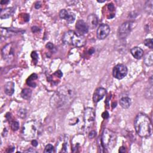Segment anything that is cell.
Masks as SVG:
<instances>
[{
	"mask_svg": "<svg viewBox=\"0 0 153 153\" xmlns=\"http://www.w3.org/2000/svg\"><path fill=\"white\" fill-rule=\"evenodd\" d=\"M75 90L70 84H65L57 88L50 100V106L54 109L66 108L75 98Z\"/></svg>",
	"mask_w": 153,
	"mask_h": 153,
	"instance_id": "obj_1",
	"label": "cell"
},
{
	"mask_svg": "<svg viewBox=\"0 0 153 153\" xmlns=\"http://www.w3.org/2000/svg\"><path fill=\"white\" fill-rule=\"evenodd\" d=\"M134 127L137 134L141 137H148L152 134V124L149 118L145 114L139 113L134 121Z\"/></svg>",
	"mask_w": 153,
	"mask_h": 153,
	"instance_id": "obj_2",
	"label": "cell"
},
{
	"mask_svg": "<svg viewBox=\"0 0 153 153\" xmlns=\"http://www.w3.org/2000/svg\"><path fill=\"white\" fill-rule=\"evenodd\" d=\"M42 126L37 121L30 120L24 124L22 128L23 137L26 140H32L42 133Z\"/></svg>",
	"mask_w": 153,
	"mask_h": 153,
	"instance_id": "obj_3",
	"label": "cell"
},
{
	"mask_svg": "<svg viewBox=\"0 0 153 153\" xmlns=\"http://www.w3.org/2000/svg\"><path fill=\"white\" fill-rule=\"evenodd\" d=\"M65 44L81 47L85 45L86 40L83 35H81L73 30H69L65 33L62 38Z\"/></svg>",
	"mask_w": 153,
	"mask_h": 153,
	"instance_id": "obj_4",
	"label": "cell"
},
{
	"mask_svg": "<svg viewBox=\"0 0 153 153\" xmlns=\"http://www.w3.org/2000/svg\"><path fill=\"white\" fill-rule=\"evenodd\" d=\"M117 135L112 130L105 128L101 136V143L102 146L108 150H112L116 145Z\"/></svg>",
	"mask_w": 153,
	"mask_h": 153,
	"instance_id": "obj_5",
	"label": "cell"
},
{
	"mask_svg": "<svg viewBox=\"0 0 153 153\" xmlns=\"http://www.w3.org/2000/svg\"><path fill=\"white\" fill-rule=\"evenodd\" d=\"M55 152H69L72 151L69 142V137L68 135L63 134L57 139Z\"/></svg>",
	"mask_w": 153,
	"mask_h": 153,
	"instance_id": "obj_6",
	"label": "cell"
},
{
	"mask_svg": "<svg viewBox=\"0 0 153 153\" xmlns=\"http://www.w3.org/2000/svg\"><path fill=\"white\" fill-rule=\"evenodd\" d=\"M136 26L135 22H126L121 25L118 28V36L120 38L123 39L127 37L131 31Z\"/></svg>",
	"mask_w": 153,
	"mask_h": 153,
	"instance_id": "obj_7",
	"label": "cell"
},
{
	"mask_svg": "<svg viewBox=\"0 0 153 153\" xmlns=\"http://www.w3.org/2000/svg\"><path fill=\"white\" fill-rule=\"evenodd\" d=\"M95 120V112L93 108H87L84 112V123L85 128L91 127Z\"/></svg>",
	"mask_w": 153,
	"mask_h": 153,
	"instance_id": "obj_8",
	"label": "cell"
},
{
	"mask_svg": "<svg viewBox=\"0 0 153 153\" xmlns=\"http://www.w3.org/2000/svg\"><path fill=\"white\" fill-rule=\"evenodd\" d=\"M127 74V68L126 66L123 64H118L114 66L112 70L113 76L118 79H121L124 78Z\"/></svg>",
	"mask_w": 153,
	"mask_h": 153,
	"instance_id": "obj_9",
	"label": "cell"
},
{
	"mask_svg": "<svg viewBox=\"0 0 153 153\" xmlns=\"http://www.w3.org/2000/svg\"><path fill=\"white\" fill-rule=\"evenodd\" d=\"M2 56L4 60L10 61L14 56V48L13 43L8 44L2 49Z\"/></svg>",
	"mask_w": 153,
	"mask_h": 153,
	"instance_id": "obj_10",
	"label": "cell"
},
{
	"mask_svg": "<svg viewBox=\"0 0 153 153\" xmlns=\"http://www.w3.org/2000/svg\"><path fill=\"white\" fill-rule=\"evenodd\" d=\"M84 135L79 134L74 136L72 139V151L74 152H78V149L84 145Z\"/></svg>",
	"mask_w": 153,
	"mask_h": 153,
	"instance_id": "obj_11",
	"label": "cell"
},
{
	"mask_svg": "<svg viewBox=\"0 0 153 153\" xmlns=\"http://www.w3.org/2000/svg\"><path fill=\"white\" fill-rule=\"evenodd\" d=\"M110 32V27L106 24H102L97 30V37L99 39L106 38Z\"/></svg>",
	"mask_w": 153,
	"mask_h": 153,
	"instance_id": "obj_12",
	"label": "cell"
},
{
	"mask_svg": "<svg viewBox=\"0 0 153 153\" xmlns=\"http://www.w3.org/2000/svg\"><path fill=\"white\" fill-rule=\"evenodd\" d=\"M75 28L76 30V33L81 35H83L87 33L88 30V27L87 26V24L81 20H78L76 22V23L75 25Z\"/></svg>",
	"mask_w": 153,
	"mask_h": 153,
	"instance_id": "obj_13",
	"label": "cell"
},
{
	"mask_svg": "<svg viewBox=\"0 0 153 153\" xmlns=\"http://www.w3.org/2000/svg\"><path fill=\"white\" fill-rule=\"evenodd\" d=\"M59 17L60 19H65L69 23H73L75 19V14L73 13L69 12L65 9H63L60 11Z\"/></svg>",
	"mask_w": 153,
	"mask_h": 153,
	"instance_id": "obj_14",
	"label": "cell"
},
{
	"mask_svg": "<svg viewBox=\"0 0 153 153\" xmlns=\"http://www.w3.org/2000/svg\"><path fill=\"white\" fill-rule=\"evenodd\" d=\"M106 93V91L104 88L99 87L97 88L93 94V100L94 103L99 102L100 100H102Z\"/></svg>",
	"mask_w": 153,
	"mask_h": 153,
	"instance_id": "obj_15",
	"label": "cell"
},
{
	"mask_svg": "<svg viewBox=\"0 0 153 153\" xmlns=\"http://www.w3.org/2000/svg\"><path fill=\"white\" fill-rule=\"evenodd\" d=\"M87 24L88 28L91 29H95L98 24V19L97 16L94 14H90L87 17Z\"/></svg>",
	"mask_w": 153,
	"mask_h": 153,
	"instance_id": "obj_16",
	"label": "cell"
},
{
	"mask_svg": "<svg viewBox=\"0 0 153 153\" xmlns=\"http://www.w3.org/2000/svg\"><path fill=\"white\" fill-rule=\"evenodd\" d=\"M14 12V9L13 7H8L1 10L0 17L2 19H5L10 17L13 15Z\"/></svg>",
	"mask_w": 153,
	"mask_h": 153,
	"instance_id": "obj_17",
	"label": "cell"
},
{
	"mask_svg": "<svg viewBox=\"0 0 153 153\" xmlns=\"http://www.w3.org/2000/svg\"><path fill=\"white\" fill-rule=\"evenodd\" d=\"M130 53L132 56L136 59H141L143 55V50L138 47H133L130 50Z\"/></svg>",
	"mask_w": 153,
	"mask_h": 153,
	"instance_id": "obj_18",
	"label": "cell"
},
{
	"mask_svg": "<svg viewBox=\"0 0 153 153\" xmlns=\"http://www.w3.org/2000/svg\"><path fill=\"white\" fill-rule=\"evenodd\" d=\"M14 91V84L11 81L7 82L4 85V92L8 96H11Z\"/></svg>",
	"mask_w": 153,
	"mask_h": 153,
	"instance_id": "obj_19",
	"label": "cell"
},
{
	"mask_svg": "<svg viewBox=\"0 0 153 153\" xmlns=\"http://www.w3.org/2000/svg\"><path fill=\"white\" fill-rule=\"evenodd\" d=\"M144 63L148 66H151L153 64V52L152 51L146 54L144 57Z\"/></svg>",
	"mask_w": 153,
	"mask_h": 153,
	"instance_id": "obj_20",
	"label": "cell"
},
{
	"mask_svg": "<svg viewBox=\"0 0 153 153\" xmlns=\"http://www.w3.org/2000/svg\"><path fill=\"white\" fill-rule=\"evenodd\" d=\"M119 103L120 106L124 108V109H127L131 105V100L129 97H124L121 98L120 101Z\"/></svg>",
	"mask_w": 153,
	"mask_h": 153,
	"instance_id": "obj_21",
	"label": "cell"
},
{
	"mask_svg": "<svg viewBox=\"0 0 153 153\" xmlns=\"http://www.w3.org/2000/svg\"><path fill=\"white\" fill-rule=\"evenodd\" d=\"M37 78H38V77H37V75H36V74H32L31 75L29 76V78H27V81H26L27 84L29 85L30 86V87H35L36 84H35L34 82H33V81L36 79Z\"/></svg>",
	"mask_w": 153,
	"mask_h": 153,
	"instance_id": "obj_22",
	"label": "cell"
},
{
	"mask_svg": "<svg viewBox=\"0 0 153 153\" xmlns=\"http://www.w3.org/2000/svg\"><path fill=\"white\" fill-rule=\"evenodd\" d=\"M32 94L31 90L29 88H25L21 92V96L24 99H29Z\"/></svg>",
	"mask_w": 153,
	"mask_h": 153,
	"instance_id": "obj_23",
	"label": "cell"
},
{
	"mask_svg": "<svg viewBox=\"0 0 153 153\" xmlns=\"http://www.w3.org/2000/svg\"><path fill=\"white\" fill-rule=\"evenodd\" d=\"M153 9V1H146L145 5V11L149 14H152Z\"/></svg>",
	"mask_w": 153,
	"mask_h": 153,
	"instance_id": "obj_24",
	"label": "cell"
},
{
	"mask_svg": "<svg viewBox=\"0 0 153 153\" xmlns=\"http://www.w3.org/2000/svg\"><path fill=\"white\" fill-rule=\"evenodd\" d=\"M44 152L45 153H53L55 152V148L52 145L48 144L46 145Z\"/></svg>",
	"mask_w": 153,
	"mask_h": 153,
	"instance_id": "obj_25",
	"label": "cell"
},
{
	"mask_svg": "<svg viewBox=\"0 0 153 153\" xmlns=\"http://www.w3.org/2000/svg\"><path fill=\"white\" fill-rule=\"evenodd\" d=\"M144 44L150 48L151 49L153 47V42H152V39H146L144 41Z\"/></svg>",
	"mask_w": 153,
	"mask_h": 153,
	"instance_id": "obj_26",
	"label": "cell"
},
{
	"mask_svg": "<svg viewBox=\"0 0 153 153\" xmlns=\"http://www.w3.org/2000/svg\"><path fill=\"white\" fill-rule=\"evenodd\" d=\"M11 128L13 131H16L19 128V124L17 121H13L11 124Z\"/></svg>",
	"mask_w": 153,
	"mask_h": 153,
	"instance_id": "obj_27",
	"label": "cell"
},
{
	"mask_svg": "<svg viewBox=\"0 0 153 153\" xmlns=\"http://www.w3.org/2000/svg\"><path fill=\"white\" fill-rule=\"evenodd\" d=\"M145 96L148 98V99H152V85L149 88H148V91H146Z\"/></svg>",
	"mask_w": 153,
	"mask_h": 153,
	"instance_id": "obj_28",
	"label": "cell"
},
{
	"mask_svg": "<svg viewBox=\"0 0 153 153\" xmlns=\"http://www.w3.org/2000/svg\"><path fill=\"white\" fill-rule=\"evenodd\" d=\"M26 114V112L25 109H20L18 112V115H19V117H20L21 118L25 117Z\"/></svg>",
	"mask_w": 153,
	"mask_h": 153,
	"instance_id": "obj_29",
	"label": "cell"
},
{
	"mask_svg": "<svg viewBox=\"0 0 153 153\" xmlns=\"http://www.w3.org/2000/svg\"><path fill=\"white\" fill-rule=\"evenodd\" d=\"M31 57L33 59V60H35L36 62H37V59H38V54L35 51H33L31 53Z\"/></svg>",
	"mask_w": 153,
	"mask_h": 153,
	"instance_id": "obj_30",
	"label": "cell"
},
{
	"mask_svg": "<svg viewBox=\"0 0 153 153\" xmlns=\"http://www.w3.org/2000/svg\"><path fill=\"white\" fill-rule=\"evenodd\" d=\"M96 132L94 130H91L88 134V137L90 139H93L96 136Z\"/></svg>",
	"mask_w": 153,
	"mask_h": 153,
	"instance_id": "obj_31",
	"label": "cell"
},
{
	"mask_svg": "<svg viewBox=\"0 0 153 153\" xmlns=\"http://www.w3.org/2000/svg\"><path fill=\"white\" fill-rule=\"evenodd\" d=\"M45 47H46L47 48L50 49V50H52V49H53V48H54V45H53V44L52 43H51V42H48V43H47V44H46Z\"/></svg>",
	"mask_w": 153,
	"mask_h": 153,
	"instance_id": "obj_32",
	"label": "cell"
},
{
	"mask_svg": "<svg viewBox=\"0 0 153 153\" xmlns=\"http://www.w3.org/2000/svg\"><path fill=\"white\" fill-rule=\"evenodd\" d=\"M108 8L109 10V11H112L114 10V5L112 4H108Z\"/></svg>",
	"mask_w": 153,
	"mask_h": 153,
	"instance_id": "obj_33",
	"label": "cell"
},
{
	"mask_svg": "<svg viewBox=\"0 0 153 153\" xmlns=\"http://www.w3.org/2000/svg\"><path fill=\"white\" fill-rule=\"evenodd\" d=\"M32 145L33 146H36L38 145V142L36 139H33L32 140Z\"/></svg>",
	"mask_w": 153,
	"mask_h": 153,
	"instance_id": "obj_34",
	"label": "cell"
},
{
	"mask_svg": "<svg viewBox=\"0 0 153 153\" xmlns=\"http://www.w3.org/2000/svg\"><path fill=\"white\" fill-rule=\"evenodd\" d=\"M41 7V3L39 2H37L35 4V8L36 9H38Z\"/></svg>",
	"mask_w": 153,
	"mask_h": 153,
	"instance_id": "obj_35",
	"label": "cell"
},
{
	"mask_svg": "<svg viewBox=\"0 0 153 153\" xmlns=\"http://www.w3.org/2000/svg\"><path fill=\"white\" fill-rule=\"evenodd\" d=\"M32 30L33 32H38L39 30V28L36 26H33L32 27Z\"/></svg>",
	"mask_w": 153,
	"mask_h": 153,
	"instance_id": "obj_36",
	"label": "cell"
},
{
	"mask_svg": "<svg viewBox=\"0 0 153 153\" xmlns=\"http://www.w3.org/2000/svg\"><path fill=\"white\" fill-rule=\"evenodd\" d=\"M119 152H121V153L126 152V149H125V148L123 147V146L120 147V149H119Z\"/></svg>",
	"mask_w": 153,
	"mask_h": 153,
	"instance_id": "obj_37",
	"label": "cell"
},
{
	"mask_svg": "<svg viewBox=\"0 0 153 153\" xmlns=\"http://www.w3.org/2000/svg\"><path fill=\"white\" fill-rule=\"evenodd\" d=\"M25 152H36V151L35 150H34V149H32V148H30L29 149L26 151Z\"/></svg>",
	"mask_w": 153,
	"mask_h": 153,
	"instance_id": "obj_38",
	"label": "cell"
},
{
	"mask_svg": "<svg viewBox=\"0 0 153 153\" xmlns=\"http://www.w3.org/2000/svg\"><path fill=\"white\" fill-rule=\"evenodd\" d=\"M9 2V1H1V4H5Z\"/></svg>",
	"mask_w": 153,
	"mask_h": 153,
	"instance_id": "obj_39",
	"label": "cell"
}]
</instances>
